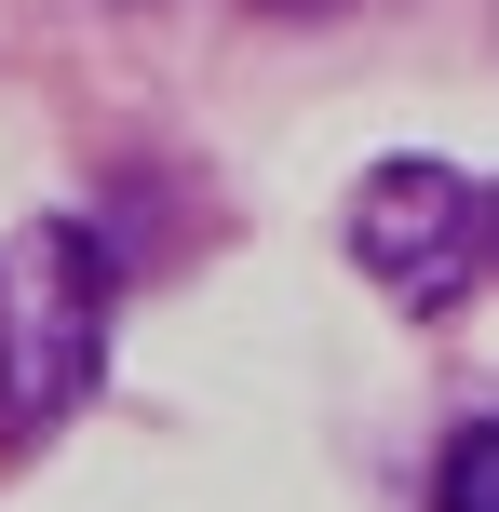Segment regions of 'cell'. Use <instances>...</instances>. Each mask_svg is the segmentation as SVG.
Returning a JSON list of instances; mask_svg holds the SVG:
<instances>
[{"label":"cell","instance_id":"obj_1","mask_svg":"<svg viewBox=\"0 0 499 512\" xmlns=\"http://www.w3.org/2000/svg\"><path fill=\"white\" fill-rule=\"evenodd\" d=\"M108 364V243L81 216H27L0 243V445H41Z\"/></svg>","mask_w":499,"mask_h":512},{"label":"cell","instance_id":"obj_2","mask_svg":"<svg viewBox=\"0 0 499 512\" xmlns=\"http://www.w3.org/2000/svg\"><path fill=\"white\" fill-rule=\"evenodd\" d=\"M338 243H351V270L392 310H459L473 270H486V189L459 176V162H432V149H392V162L351 176Z\"/></svg>","mask_w":499,"mask_h":512},{"label":"cell","instance_id":"obj_3","mask_svg":"<svg viewBox=\"0 0 499 512\" xmlns=\"http://www.w3.org/2000/svg\"><path fill=\"white\" fill-rule=\"evenodd\" d=\"M432 512H499V418H459L432 459Z\"/></svg>","mask_w":499,"mask_h":512},{"label":"cell","instance_id":"obj_4","mask_svg":"<svg viewBox=\"0 0 499 512\" xmlns=\"http://www.w3.org/2000/svg\"><path fill=\"white\" fill-rule=\"evenodd\" d=\"M257 14H351V0H257Z\"/></svg>","mask_w":499,"mask_h":512},{"label":"cell","instance_id":"obj_5","mask_svg":"<svg viewBox=\"0 0 499 512\" xmlns=\"http://www.w3.org/2000/svg\"><path fill=\"white\" fill-rule=\"evenodd\" d=\"M486 270H499V189H486Z\"/></svg>","mask_w":499,"mask_h":512}]
</instances>
